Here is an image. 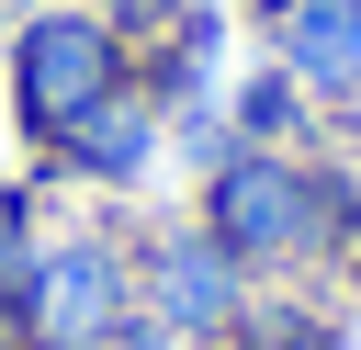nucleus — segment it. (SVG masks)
I'll return each mask as SVG.
<instances>
[{"instance_id": "nucleus-1", "label": "nucleus", "mask_w": 361, "mask_h": 350, "mask_svg": "<svg viewBox=\"0 0 361 350\" xmlns=\"http://www.w3.org/2000/svg\"><path fill=\"white\" fill-rule=\"evenodd\" d=\"M192 215L248 282H316V271H350L361 248V158L350 147H226Z\"/></svg>"}, {"instance_id": "nucleus-2", "label": "nucleus", "mask_w": 361, "mask_h": 350, "mask_svg": "<svg viewBox=\"0 0 361 350\" xmlns=\"http://www.w3.org/2000/svg\"><path fill=\"white\" fill-rule=\"evenodd\" d=\"M113 90H135V45L90 0H34L11 23V124H23V147H56Z\"/></svg>"}, {"instance_id": "nucleus-3", "label": "nucleus", "mask_w": 361, "mask_h": 350, "mask_svg": "<svg viewBox=\"0 0 361 350\" xmlns=\"http://www.w3.org/2000/svg\"><path fill=\"white\" fill-rule=\"evenodd\" d=\"M135 316V237L124 226H68L34 248V271L0 294L11 350H113V327Z\"/></svg>"}, {"instance_id": "nucleus-4", "label": "nucleus", "mask_w": 361, "mask_h": 350, "mask_svg": "<svg viewBox=\"0 0 361 350\" xmlns=\"http://www.w3.org/2000/svg\"><path fill=\"white\" fill-rule=\"evenodd\" d=\"M135 305H147L180 350H226V327H237V305H248V271L203 237V215H169V226L135 237Z\"/></svg>"}, {"instance_id": "nucleus-5", "label": "nucleus", "mask_w": 361, "mask_h": 350, "mask_svg": "<svg viewBox=\"0 0 361 350\" xmlns=\"http://www.w3.org/2000/svg\"><path fill=\"white\" fill-rule=\"evenodd\" d=\"M259 56L316 102V113H350L361 102V0H259Z\"/></svg>"}, {"instance_id": "nucleus-6", "label": "nucleus", "mask_w": 361, "mask_h": 350, "mask_svg": "<svg viewBox=\"0 0 361 350\" xmlns=\"http://www.w3.org/2000/svg\"><path fill=\"white\" fill-rule=\"evenodd\" d=\"M158 147H169V124H158V102L147 90H113L102 113H79L56 147H34L45 158V181H90V192H135L147 169H158Z\"/></svg>"}, {"instance_id": "nucleus-7", "label": "nucleus", "mask_w": 361, "mask_h": 350, "mask_svg": "<svg viewBox=\"0 0 361 350\" xmlns=\"http://www.w3.org/2000/svg\"><path fill=\"white\" fill-rule=\"evenodd\" d=\"M226 350H350V316H338V305H316L305 282H248V305H237Z\"/></svg>"}, {"instance_id": "nucleus-8", "label": "nucleus", "mask_w": 361, "mask_h": 350, "mask_svg": "<svg viewBox=\"0 0 361 350\" xmlns=\"http://www.w3.org/2000/svg\"><path fill=\"white\" fill-rule=\"evenodd\" d=\"M226 124H237V147H316V124H327V113H316L271 56H259V68L226 90Z\"/></svg>"}, {"instance_id": "nucleus-9", "label": "nucleus", "mask_w": 361, "mask_h": 350, "mask_svg": "<svg viewBox=\"0 0 361 350\" xmlns=\"http://www.w3.org/2000/svg\"><path fill=\"white\" fill-rule=\"evenodd\" d=\"M34 248H45V215H34V181H0V294L34 271Z\"/></svg>"}, {"instance_id": "nucleus-10", "label": "nucleus", "mask_w": 361, "mask_h": 350, "mask_svg": "<svg viewBox=\"0 0 361 350\" xmlns=\"http://www.w3.org/2000/svg\"><path fill=\"white\" fill-rule=\"evenodd\" d=\"M90 11H102V23L124 34V45H147V34H158V23H180L192 0H90Z\"/></svg>"}, {"instance_id": "nucleus-11", "label": "nucleus", "mask_w": 361, "mask_h": 350, "mask_svg": "<svg viewBox=\"0 0 361 350\" xmlns=\"http://www.w3.org/2000/svg\"><path fill=\"white\" fill-rule=\"evenodd\" d=\"M338 147H350V158H361V102H350V113H338Z\"/></svg>"}, {"instance_id": "nucleus-12", "label": "nucleus", "mask_w": 361, "mask_h": 350, "mask_svg": "<svg viewBox=\"0 0 361 350\" xmlns=\"http://www.w3.org/2000/svg\"><path fill=\"white\" fill-rule=\"evenodd\" d=\"M237 11H259V0H237Z\"/></svg>"}, {"instance_id": "nucleus-13", "label": "nucleus", "mask_w": 361, "mask_h": 350, "mask_svg": "<svg viewBox=\"0 0 361 350\" xmlns=\"http://www.w3.org/2000/svg\"><path fill=\"white\" fill-rule=\"evenodd\" d=\"M350 271H361V248H350Z\"/></svg>"}, {"instance_id": "nucleus-14", "label": "nucleus", "mask_w": 361, "mask_h": 350, "mask_svg": "<svg viewBox=\"0 0 361 350\" xmlns=\"http://www.w3.org/2000/svg\"><path fill=\"white\" fill-rule=\"evenodd\" d=\"M0 350H11V327H0Z\"/></svg>"}, {"instance_id": "nucleus-15", "label": "nucleus", "mask_w": 361, "mask_h": 350, "mask_svg": "<svg viewBox=\"0 0 361 350\" xmlns=\"http://www.w3.org/2000/svg\"><path fill=\"white\" fill-rule=\"evenodd\" d=\"M0 11H11V0H0Z\"/></svg>"}]
</instances>
